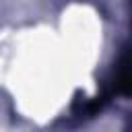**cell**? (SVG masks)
<instances>
[{"label":"cell","mask_w":132,"mask_h":132,"mask_svg":"<svg viewBox=\"0 0 132 132\" xmlns=\"http://www.w3.org/2000/svg\"><path fill=\"white\" fill-rule=\"evenodd\" d=\"M113 93L132 95V47H128L118 62L113 76Z\"/></svg>","instance_id":"obj_1"}]
</instances>
